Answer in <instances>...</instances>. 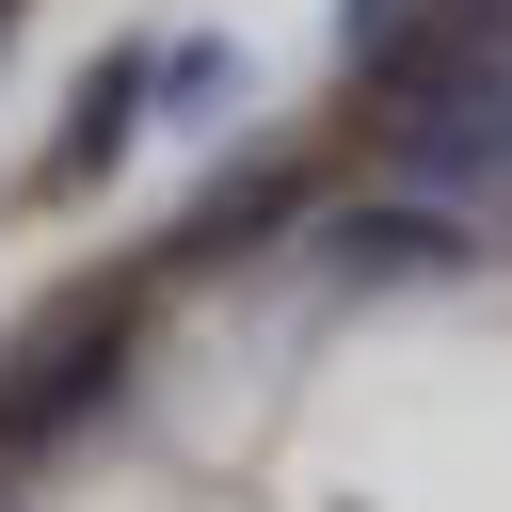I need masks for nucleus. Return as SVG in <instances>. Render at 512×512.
Returning <instances> with one entry per match:
<instances>
[{"label":"nucleus","instance_id":"obj_2","mask_svg":"<svg viewBox=\"0 0 512 512\" xmlns=\"http://www.w3.org/2000/svg\"><path fill=\"white\" fill-rule=\"evenodd\" d=\"M320 272L336 288H448V272H480V240H464V208L384 192V208H336L320 224Z\"/></svg>","mask_w":512,"mask_h":512},{"label":"nucleus","instance_id":"obj_5","mask_svg":"<svg viewBox=\"0 0 512 512\" xmlns=\"http://www.w3.org/2000/svg\"><path fill=\"white\" fill-rule=\"evenodd\" d=\"M416 176H432V192H464V208H496V224H512V96H496V112H464V128H448V144H432V160H416Z\"/></svg>","mask_w":512,"mask_h":512},{"label":"nucleus","instance_id":"obj_1","mask_svg":"<svg viewBox=\"0 0 512 512\" xmlns=\"http://www.w3.org/2000/svg\"><path fill=\"white\" fill-rule=\"evenodd\" d=\"M112 368H128V304H112V288H80L64 320H32V336L0 352V448H48L64 416H96V400H112Z\"/></svg>","mask_w":512,"mask_h":512},{"label":"nucleus","instance_id":"obj_3","mask_svg":"<svg viewBox=\"0 0 512 512\" xmlns=\"http://www.w3.org/2000/svg\"><path fill=\"white\" fill-rule=\"evenodd\" d=\"M288 208H304V176H288V160H256V176H224V192L176 224V256H192V272H224V256H272V224H288Z\"/></svg>","mask_w":512,"mask_h":512},{"label":"nucleus","instance_id":"obj_4","mask_svg":"<svg viewBox=\"0 0 512 512\" xmlns=\"http://www.w3.org/2000/svg\"><path fill=\"white\" fill-rule=\"evenodd\" d=\"M144 96H160V64H144V48H112V64H96V80H80V128H64V144H48V176H64V192H80V176H96V160H112V144H128V112H144Z\"/></svg>","mask_w":512,"mask_h":512}]
</instances>
